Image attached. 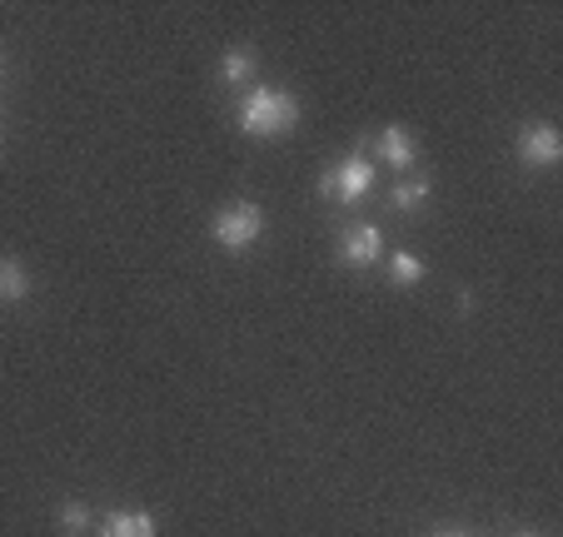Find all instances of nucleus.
<instances>
[{"mask_svg": "<svg viewBox=\"0 0 563 537\" xmlns=\"http://www.w3.org/2000/svg\"><path fill=\"white\" fill-rule=\"evenodd\" d=\"M319 190H324V200H334V204H360L364 194L374 190V165L364 155H344L340 165L324 169Z\"/></svg>", "mask_w": 563, "mask_h": 537, "instance_id": "nucleus-2", "label": "nucleus"}, {"mask_svg": "<svg viewBox=\"0 0 563 537\" xmlns=\"http://www.w3.org/2000/svg\"><path fill=\"white\" fill-rule=\"evenodd\" d=\"M434 537H474V533H454V527H449V533H434Z\"/></svg>", "mask_w": 563, "mask_h": 537, "instance_id": "nucleus-13", "label": "nucleus"}, {"mask_svg": "<svg viewBox=\"0 0 563 537\" xmlns=\"http://www.w3.org/2000/svg\"><path fill=\"white\" fill-rule=\"evenodd\" d=\"M389 279L394 284H419V279H424V259H419V254H394Z\"/></svg>", "mask_w": 563, "mask_h": 537, "instance_id": "nucleus-11", "label": "nucleus"}, {"mask_svg": "<svg viewBox=\"0 0 563 537\" xmlns=\"http://www.w3.org/2000/svg\"><path fill=\"white\" fill-rule=\"evenodd\" d=\"M299 125V100L285 90H250L245 105H240V130L255 139H275L289 135Z\"/></svg>", "mask_w": 563, "mask_h": 537, "instance_id": "nucleus-1", "label": "nucleus"}, {"mask_svg": "<svg viewBox=\"0 0 563 537\" xmlns=\"http://www.w3.org/2000/svg\"><path fill=\"white\" fill-rule=\"evenodd\" d=\"M379 254H384V239L369 224H354V230L340 234V259L350 264V269H369V264H379Z\"/></svg>", "mask_w": 563, "mask_h": 537, "instance_id": "nucleus-5", "label": "nucleus"}, {"mask_svg": "<svg viewBox=\"0 0 563 537\" xmlns=\"http://www.w3.org/2000/svg\"><path fill=\"white\" fill-rule=\"evenodd\" d=\"M250 75H255V51H224V60H220L224 85H245Z\"/></svg>", "mask_w": 563, "mask_h": 537, "instance_id": "nucleus-10", "label": "nucleus"}, {"mask_svg": "<svg viewBox=\"0 0 563 537\" xmlns=\"http://www.w3.org/2000/svg\"><path fill=\"white\" fill-rule=\"evenodd\" d=\"M519 537H539V533H519Z\"/></svg>", "mask_w": 563, "mask_h": 537, "instance_id": "nucleus-14", "label": "nucleus"}, {"mask_svg": "<svg viewBox=\"0 0 563 537\" xmlns=\"http://www.w3.org/2000/svg\"><path fill=\"white\" fill-rule=\"evenodd\" d=\"M60 527H65V533H86V527H90V513H86L80 503H65V507H60Z\"/></svg>", "mask_w": 563, "mask_h": 537, "instance_id": "nucleus-12", "label": "nucleus"}, {"mask_svg": "<svg viewBox=\"0 0 563 537\" xmlns=\"http://www.w3.org/2000/svg\"><path fill=\"white\" fill-rule=\"evenodd\" d=\"M374 155H379L384 165H394V169H409L415 165V139H409V130L389 125V130L374 135Z\"/></svg>", "mask_w": 563, "mask_h": 537, "instance_id": "nucleus-6", "label": "nucleus"}, {"mask_svg": "<svg viewBox=\"0 0 563 537\" xmlns=\"http://www.w3.org/2000/svg\"><path fill=\"white\" fill-rule=\"evenodd\" d=\"M31 294V275L21 259H0V304H21Z\"/></svg>", "mask_w": 563, "mask_h": 537, "instance_id": "nucleus-7", "label": "nucleus"}, {"mask_svg": "<svg viewBox=\"0 0 563 537\" xmlns=\"http://www.w3.org/2000/svg\"><path fill=\"white\" fill-rule=\"evenodd\" d=\"M519 159L533 169H553L563 159V135L553 125H529L519 135Z\"/></svg>", "mask_w": 563, "mask_h": 537, "instance_id": "nucleus-4", "label": "nucleus"}, {"mask_svg": "<svg viewBox=\"0 0 563 537\" xmlns=\"http://www.w3.org/2000/svg\"><path fill=\"white\" fill-rule=\"evenodd\" d=\"M100 537H155V517L150 513H115V517H106Z\"/></svg>", "mask_w": 563, "mask_h": 537, "instance_id": "nucleus-8", "label": "nucleus"}, {"mask_svg": "<svg viewBox=\"0 0 563 537\" xmlns=\"http://www.w3.org/2000/svg\"><path fill=\"white\" fill-rule=\"evenodd\" d=\"M214 239L224 244V249H234V254H245L250 244L265 234V210L260 204H250V200H240V204H224L220 214H214Z\"/></svg>", "mask_w": 563, "mask_h": 537, "instance_id": "nucleus-3", "label": "nucleus"}, {"mask_svg": "<svg viewBox=\"0 0 563 537\" xmlns=\"http://www.w3.org/2000/svg\"><path fill=\"white\" fill-rule=\"evenodd\" d=\"M429 190H434V184H429L424 175L399 179V190H394V204H399L405 214H415V210H424V204H429Z\"/></svg>", "mask_w": 563, "mask_h": 537, "instance_id": "nucleus-9", "label": "nucleus"}]
</instances>
